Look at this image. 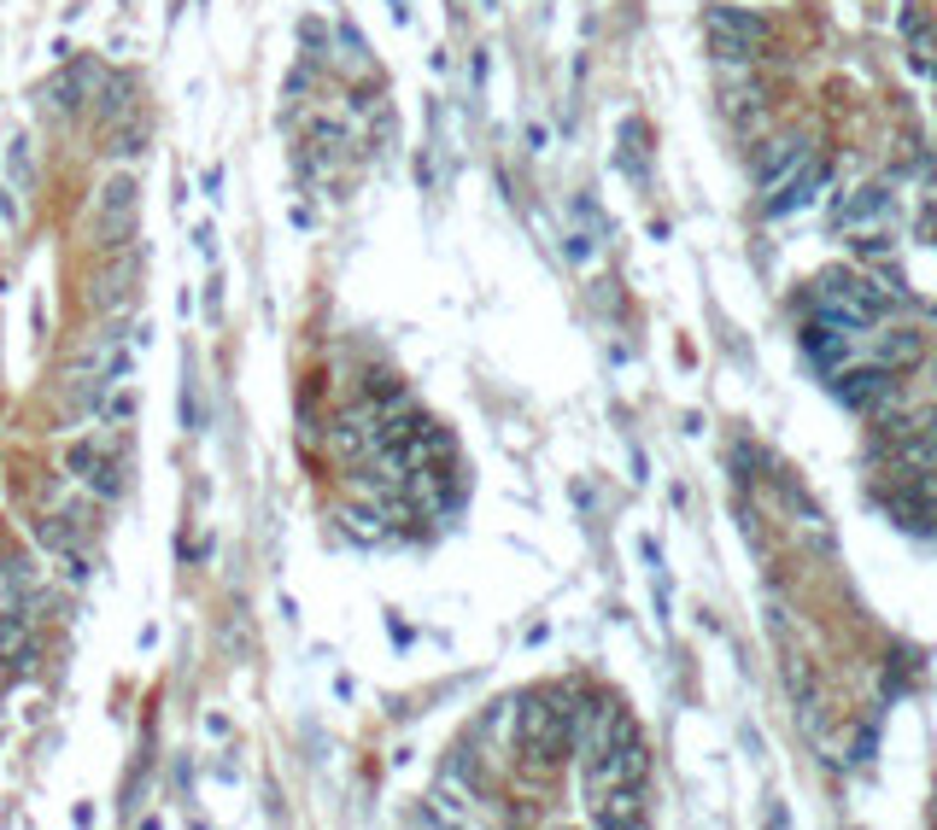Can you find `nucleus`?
Here are the masks:
<instances>
[{
    "label": "nucleus",
    "mask_w": 937,
    "mask_h": 830,
    "mask_svg": "<svg viewBox=\"0 0 937 830\" xmlns=\"http://www.w3.org/2000/svg\"><path fill=\"white\" fill-rule=\"evenodd\" d=\"M516 749L534 772H552L575 749V708L563 696H527L516 708Z\"/></svg>",
    "instance_id": "nucleus-1"
},
{
    "label": "nucleus",
    "mask_w": 937,
    "mask_h": 830,
    "mask_svg": "<svg viewBox=\"0 0 937 830\" xmlns=\"http://www.w3.org/2000/svg\"><path fill=\"white\" fill-rule=\"evenodd\" d=\"M885 287L867 281V276H821L814 287V317L821 322H838V328H879L885 322Z\"/></svg>",
    "instance_id": "nucleus-2"
},
{
    "label": "nucleus",
    "mask_w": 937,
    "mask_h": 830,
    "mask_svg": "<svg viewBox=\"0 0 937 830\" xmlns=\"http://www.w3.org/2000/svg\"><path fill=\"white\" fill-rule=\"evenodd\" d=\"M709 41L727 65H750L762 48H768V18L762 12H744V7H709Z\"/></svg>",
    "instance_id": "nucleus-3"
},
{
    "label": "nucleus",
    "mask_w": 937,
    "mask_h": 830,
    "mask_svg": "<svg viewBox=\"0 0 937 830\" xmlns=\"http://www.w3.org/2000/svg\"><path fill=\"white\" fill-rule=\"evenodd\" d=\"M65 468H71L76 486H89L94 497H106V504H112V497H124V468H117L94 439H76L71 456H65Z\"/></svg>",
    "instance_id": "nucleus-4"
},
{
    "label": "nucleus",
    "mask_w": 937,
    "mask_h": 830,
    "mask_svg": "<svg viewBox=\"0 0 937 830\" xmlns=\"http://www.w3.org/2000/svg\"><path fill=\"white\" fill-rule=\"evenodd\" d=\"M890 217H896L890 188H855V194H844V199H838V211H832V222H838L844 235H862V228L890 222Z\"/></svg>",
    "instance_id": "nucleus-5"
},
{
    "label": "nucleus",
    "mask_w": 937,
    "mask_h": 830,
    "mask_svg": "<svg viewBox=\"0 0 937 830\" xmlns=\"http://www.w3.org/2000/svg\"><path fill=\"white\" fill-rule=\"evenodd\" d=\"M814 153H809V141H797V135H785V141H768L762 147V158H756V181H762V194H773L780 181H791L809 164Z\"/></svg>",
    "instance_id": "nucleus-6"
},
{
    "label": "nucleus",
    "mask_w": 937,
    "mask_h": 830,
    "mask_svg": "<svg viewBox=\"0 0 937 830\" xmlns=\"http://www.w3.org/2000/svg\"><path fill=\"white\" fill-rule=\"evenodd\" d=\"M821 188H826V164H821V158H809L803 170L791 176V181H780V188H773L762 205H768L773 217H785V211H803V205H809L814 194H821Z\"/></svg>",
    "instance_id": "nucleus-7"
},
{
    "label": "nucleus",
    "mask_w": 937,
    "mask_h": 830,
    "mask_svg": "<svg viewBox=\"0 0 937 830\" xmlns=\"http://www.w3.org/2000/svg\"><path fill=\"white\" fill-rule=\"evenodd\" d=\"M135 217V181L130 176H112L106 188H100V235H117V228H124Z\"/></svg>",
    "instance_id": "nucleus-8"
},
{
    "label": "nucleus",
    "mask_w": 937,
    "mask_h": 830,
    "mask_svg": "<svg viewBox=\"0 0 937 830\" xmlns=\"http://www.w3.org/2000/svg\"><path fill=\"white\" fill-rule=\"evenodd\" d=\"M914 357H920V334H908V328H890V334L867 340V363H879V369H903Z\"/></svg>",
    "instance_id": "nucleus-9"
},
{
    "label": "nucleus",
    "mask_w": 937,
    "mask_h": 830,
    "mask_svg": "<svg viewBox=\"0 0 937 830\" xmlns=\"http://www.w3.org/2000/svg\"><path fill=\"white\" fill-rule=\"evenodd\" d=\"M305 135H311V147H322L329 158H340V153H352V123H340V117H329V112H311V123H305Z\"/></svg>",
    "instance_id": "nucleus-10"
},
{
    "label": "nucleus",
    "mask_w": 937,
    "mask_h": 830,
    "mask_svg": "<svg viewBox=\"0 0 937 830\" xmlns=\"http://www.w3.org/2000/svg\"><path fill=\"white\" fill-rule=\"evenodd\" d=\"M340 521H346V532H352L358 544H381V538H387L381 509H370V504H363V509H340Z\"/></svg>",
    "instance_id": "nucleus-11"
},
{
    "label": "nucleus",
    "mask_w": 937,
    "mask_h": 830,
    "mask_svg": "<svg viewBox=\"0 0 937 830\" xmlns=\"http://www.w3.org/2000/svg\"><path fill=\"white\" fill-rule=\"evenodd\" d=\"M24 632H30L24 609H0V661H12L18 650H24Z\"/></svg>",
    "instance_id": "nucleus-12"
},
{
    "label": "nucleus",
    "mask_w": 937,
    "mask_h": 830,
    "mask_svg": "<svg viewBox=\"0 0 937 830\" xmlns=\"http://www.w3.org/2000/svg\"><path fill=\"white\" fill-rule=\"evenodd\" d=\"M7 176H12V188H30V181H35V164H30V141H24V135L7 141Z\"/></svg>",
    "instance_id": "nucleus-13"
},
{
    "label": "nucleus",
    "mask_w": 937,
    "mask_h": 830,
    "mask_svg": "<svg viewBox=\"0 0 937 830\" xmlns=\"http://www.w3.org/2000/svg\"><path fill=\"white\" fill-rule=\"evenodd\" d=\"M83 89H89V71H65L48 94H53V106H59V112H76V106H83Z\"/></svg>",
    "instance_id": "nucleus-14"
},
{
    "label": "nucleus",
    "mask_w": 937,
    "mask_h": 830,
    "mask_svg": "<svg viewBox=\"0 0 937 830\" xmlns=\"http://www.w3.org/2000/svg\"><path fill=\"white\" fill-rule=\"evenodd\" d=\"M305 48H311V59H329V24H322V18H305Z\"/></svg>",
    "instance_id": "nucleus-15"
},
{
    "label": "nucleus",
    "mask_w": 937,
    "mask_h": 830,
    "mask_svg": "<svg viewBox=\"0 0 937 830\" xmlns=\"http://www.w3.org/2000/svg\"><path fill=\"white\" fill-rule=\"evenodd\" d=\"M35 538H42L48 550H71V527H65V521H42V527H35Z\"/></svg>",
    "instance_id": "nucleus-16"
},
{
    "label": "nucleus",
    "mask_w": 937,
    "mask_h": 830,
    "mask_svg": "<svg viewBox=\"0 0 937 830\" xmlns=\"http://www.w3.org/2000/svg\"><path fill=\"white\" fill-rule=\"evenodd\" d=\"M18 217H24V211H18V194H12V181H0V222H7V228H18Z\"/></svg>",
    "instance_id": "nucleus-17"
}]
</instances>
